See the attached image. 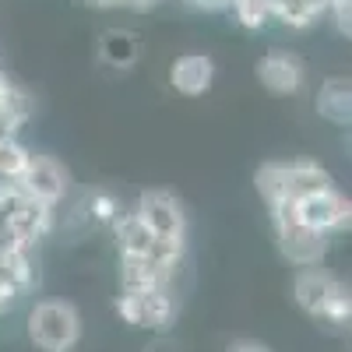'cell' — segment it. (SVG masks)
Here are the masks:
<instances>
[{
    "mask_svg": "<svg viewBox=\"0 0 352 352\" xmlns=\"http://www.w3.org/2000/svg\"><path fill=\"white\" fill-rule=\"evenodd\" d=\"M292 296H296V303H300L310 317H320V320H328V324H345L349 314H352V303H349L345 285H342L335 275L317 272V268H307V272L296 275Z\"/></svg>",
    "mask_w": 352,
    "mask_h": 352,
    "instance_id": "6da1fadb",
    "label": "cell"
},
{
    "mask_svg": "<svg viewBox=\"0 0 352 352\" xmlns=\"http://www.w3.org/2000/svg\"><path fill=\"white\" fill-rule=\"evenodd\" d=\"M261 194L272 201H303L317 190L331 187V176L314 162H289V166H264L257 173Z\"/></svg>",
    "mask_w": 352,
    "mask_h": 352,
    "instance_id": "7a4b0ae2",
    "label": "cell"
},
{
    "mask_svg": "<svg viewBox=\"0 0 352 352\" xmlns=\"http://www.w3.org/2000/svg\"><path fill=\"white\" fill-rule=\"evenodd\" d=\"M81 335V317L64 300H43L28 314V338L43 352H67Z\"/></svg>",
    "mask_w": 352,
    "mask_h": 352,
    "instance_id": "3957f363",
    "label": "cell"
},
{
    "mask_svg": "<svg viewBox=\"0 0 352 352\" xmlns=\"http://www.w3.org/2000/svg\"><path fill=\"white\" fill-rule=\"evenodd\" d=\"M272 212H275V226H278V247L292 264L310 268V264H317L328 254V232L303 226L296 219V201H272Z\"/></svg>",
    "mask_w": 352,
    "mask_h": 352,
    "instance_id": "277c9868",
    "label": "cell"
},
{
    "mask_svg": "<svg viewBox=\"0 0 352 352\" xmlns=\"http://www.w3.org/2000/svg\"><path fill=\"white\" fill-rule=\"evenodd\" d=\"M120 314L131 328H148V331H166L173 324L176 303L169 289H124V296L116 300Z\"/></svg>",
    "mask_w": 352,
    "mask_h": 352,
    "instance_id": "5b68a950",
    "label": "cell"
},
{
    "mask_svg": "<svg viewBox=\"0 0 352 352\" xmlns=\"http://www.w3.org/2000/svg\"><path fill=\"white\" fill-rule=\"evenodd\" d=\"M134 215L148 226L155 236H166V240H184L187 236V215L180 208V201H176L173 194H166V190L141 194Z\"/></svg>",
    "mask_w": 352,
    "mask_h": 352,
    "instance_id": "8992f818",
    "label": "cell"
},
{
    "mask_svg": "<svg viewBox=\"0 0 352 352\" xmlns=\"http://www.w3.org/2000/svg\"><path fill=\"white\" fill-rule=\"evenodd\" d=\"M14 187L28 197H36L43 204H56L67 190V173L60 169V162L50 155H28L25 173L14 180Z\"/></svg>",
    "mask_w": 352,
    "mask_h": 352,
    "instance_id": "52a82bcc",
    "label": "cell"
},
{
    "mask_svg": "<svg viewBox=\"0 0 352 352\" xmlns=\"http://www.w3.org/2000/svg\"><path fill=\"white\" fill-rule=\"evenodd\" d=\"M296 219L310 229H320V232H335V229H345L349 226V201L328 187V190H317L303 201H296Z\"/></svg>",
    "mask_w": 352,
    "mask_h": 352,
    "instance_id": "ba28073f",
    "label": "cell"
},
{
    "mask_svg": "<svg viewBox=\"0 0 352 352\" xmlns=\"http://www.w3.org/2000/svg\"><path fill=\"white\" fill-rule=\"evenodd\" d=\"M257 74H261L264 88H272L278 96H292V92H300V85H303V64L292 53H278V50L268 53L257 64Z\"/></svg>",
    "mask_w": 352,
    "mask_h": 352,
    "instance_id": "9c48e42d",
    "label": "cell"
},
{
    "mask_svg": "<svg viewBox=\"0 0 352 352\" xmlns=\"http://www.w3.org/2000/svg\"><path fill=\"white\" fill-rule=\"evenodd\" d=\"M169 81H173L176 92H184V96H204L212 88V81H215L212 56H201V53L180 56V60L173 64V71H169Z\"/></svg>",
    "mask_w": 352,
    "mask_h": 352,
    "instance_id": "30bf717a",
    "label": "cell"
},
{
    "mask_svg": "<svg viewBox=\"0 0 352 352\" xmlns=\"http://www.w3.org/2000/svg\"><path fill=\"white\" fill-rule=\"evenodd\" d=\"M317 113L331 124H349L352 120V88L345 78H328L320 85V96H317Z\"/></svg>",
    "mask_w": 352,
    "mask_h": 352,
    "instance_id": "8fae6325",
    "label": "cell"
},
{
    "mask_svg": "<svg viewBox=\"0 0 352 352\" xmlns=\"http://www.w3.org/2000/svg\"><path fill=\"white\" fill-rule=\"evenodd\" d=\"M138 53H141V43L134 32H127V28H109V32H102L99 39V56L109 64V67H131L138 60Z\"/></svg>",
    "mask_w": 352,
    "mask_h": 352,
    "instance_id": "7c38bea8",
    "label": "cell"
},
{
    "mask_svg": "<svg viewBox=\"0 0 352 352\" xmlns=\"http://www.w3.org/2000/svg\"><path fill=\"white\" fill-rule=\"evenodd\" d=\"M25 166H28V148H21V144L14 141V134L0 131V180L14 184L25 173Z\"/></svg>",
    "mask_w": 352,
    "mask_h": 352,
    "instance_id": "4fadbf2b",
    "label": "cell"
},
{
    "mask_svg": "<svg viewBox=\"0 0 352 352\" xmlns=\"http://www.w3.org/2000/svg\"><path fill=\"white\" fill-rule=\"evenodd\" d=\"M229 8H232V14L240 18V25H247V28H261L264 21L272 18V11H268L264 0H229Z\"/></svg>",
    "mask_w": 352,
    "mask_h": 352,
    "instance_id": "5bb4252c",
    "label": "cell"
},
{
    "mask_svg": "<svg viewBox=\"0 0 352 352\" xmlns=\"http://www.w3.org/2000/svg\"><path fill=\"white\" fill-rule=\"evenodd\" d=\"M88 212H92L96 222H113L116 215H120V201H116L113 194H92V201H88Z\"/></svg>",
    "mask_w": 352,
    "mask_h": 352,
    "instance_id": "9a60e30c",
    "label": "cell"
},
{
    "mask_svg": "<svg viewBox=\"0 0 352 352\" xmlns=\"http://www.w3.org/2000/svg\"><path fill=\"white\" fill-rule=\"evenodd\" d=\"M226 352H272V349L261 345V342H247V338H243V342H232Z\"/></svg>",
    "mask_w": 352,
    "mask_h": 352,
    "instance_id": "2e32d148",
    "label": "cell"
},
{
    "mask_svg": "<svg viewBox=\"0 0 352 352\" xmlns=\"http://www.w3.org/2000/svg\"><path fill=\"white\" fill-rule=\"evenodd\" d=\"M144 352H180V345H176V342H169V338H155L148 349H144Z\"/></svg>",
    "mask_w": 352,
    "mask_h": 352,
    "instance_id": "e0dca14e",
    "label": "cell"
},
{
    "mask_svg": "<svg viewBox=\"0 0 352 352\" xmlns=\"http://www.w3.org/2000/svg\"><path fill=\"white\" fill-rule=\"evenodd\" d=\"M88 4H96V8H116V4H124V0H88Z\"/></svg>",
    "mask_w": 352,
    "mask_h": 352,
    "instance_id": "ac0fdd59",
    "label": "cell"
}]
</instances>
